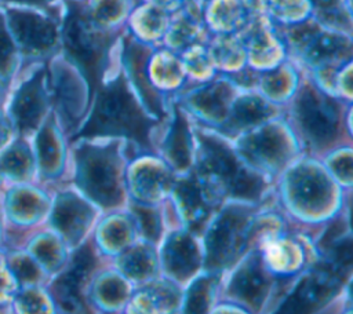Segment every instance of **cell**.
<instances>
[{"mask_svg":"<svg viewBox=\"0 0 353 314\" xmlns=\"http://www.w3.org/2000/svg\"><path fill=\"white\" fill-rule=\"evenodd\" d=\"M165 252V262L174 275L186 277L197 266L196 249L188 237H175L168 244Z\"/></svg>","mask_w":353,"mask_h":314,"instance_id":"13","label":"cell"},{"mask_svg":"<svg viewBox=\"0 0 353 314\" xmlns=\"http://www.w3.org/2000/svg\"><path fill=\"white\" fill-rule=\"evenodd\" d=\"M185 117L179 110L175 112V121L172 131L165 143V151L172 164L178 168H185L189 164L190 145L189 132Z\"/></svg>","mask_w":353,"mask_h":314,"instance_id":"16","label":"cell"},{"mask_svg":"<svg viewBox=\"0 0 353 314\" xmlns=\"http://www.w3.org/2000/svg\"><path fill=\"white\" fill-rule=\"evenodd\" d=\"M88 220L90 212L81 201L73 196H63L59 198L54 211V223L69 240H76Z\"/></svg>","mask_w":353,"mask_h":314,"instance_id":"11","label":"cell"},{"mask_svg":"<svg viewBox=\"0 0 353 314\" xmlns=\"http://www.w3.org/2000/svg\"><path fill=\"white\" fill-rule=\"evenodd\" d=\"M1 91H3V88H1V84H0V96H1Z\"/></svg>","mask_w":353,"mask_h":314,"instance_id":"31","label":"cell"},{"mask_svg":"<svg viewBox=\"0 0 353 314\" xmlns=\"http://www.w3.org/2000/svg\"><path fill=\"white\" fill-rule=\"evenodd\" d=\"M124 55H125L127 63H128V66L132 72V76H134L137 84L139 85V88L142 90L143 96L146 98V103L150 106V109L156 114L161 116L163 110H161L159 98L154 92H152L146 80H143V62H145V56H146L143 48L141 45L135 44V43H132V41H128V43H125Z\"/></svg>","mask_w":353,"mask_h":314,"instance_id":"17","label":"cell"},{"mask_svg":"<svg viewBox=\"0 0 353 314\" xmlns=\"http://www.w3.org/2000/svg\"><path fill=\"white\" fill-rule=\"evenodd\" d=\"M268 114H269V106L265 102H262L255 96L244 98V99H240L234 106L232 125L234 128L247 127L261 121Z\"/></svg>","mask_w":353,"mask_h":314,"instance_id":"20","label":"cell"},{"mask_svg":"<svg viewBox=\"0 0 353 314\" xmlns=\"http://www.w3.org/2000/svg\"><path fill=\"white\" fill-rule=\"evenodd\" d=\"M110 153L92 147L79 151V182L103 207L114 205L120 198L116 163Z\"/></svg>","mask_w":353,"mask_h":314,"instance_id":"3","label":"cell"},{"mask_svg":"<svg viewBox=\"0 0 353 314\" xmlns=\"http://www.w3.org/2000/svg\"><path fill=\"white\" fill-rule=\"evenodd\" d=\"M63 44L68 56L80 67L91 94L99 88L109 37L99 33L91 18L73 1L68 3L63 26Z\"/></svg>","mask_w":353,"mask_h":314,"instance_id":"2","label":"cell"},{"mask_svg":"<svg viewBox=\"0 0 353 314\" xmlns=\"http://www.w3.org/2000/svg\"><path fill=\"white\" fill-rule=\"evenodd\" d=\"M36 253L47 266L57 264L55 262L58 259V248L50 240H43L36 247Z\"/></svg>","mask_w":353,"mask_h":314,"instance_id":"28","label":"cell"},{"mask_svg":"<svg viewBox=\"0 0 353 314\" xmlns=\"http://www.w3.org/2000/svg\"><path fill=\"white\" fill-rule=\"evenodd\" d=\"M6 3H17V4H28L36 7H47V4L52 0H4Z\"/></svg>","mask_w":353,"mask_h":314,"instance_id":"29","label":"cell"},{"mask_svg":"<svg viewBox=\"0 0 353 314\" xmlns=\"http://www.w3.org/2000/svg\"><path fill=\"white\" fill-rule=\"evenodd\" d=\"M244 218L226 212L214 226L208 237V256L212 266H223L233 260L241 247Z\"/></svg>","mask_w":353,"mask_h":314,"instance_id":"9","label":"cell"},{"mask_svg":"<svg viewBox=\"0 0 353 314\" xmlns=\"http://www.w3.org/2000/svg\"><path fill=\"white\" fill-rule=\"evenodd\" d=\"M4 138V132L0 129V143H1V139Z\"/></svg>","mask_w":353,"mask_h":314,"instance_id":"30","label":"cell"},{"mask_svg":"<svg viewBox=\"0 0 353 314\" xmlns=\"http://www.w3.org/2000/svg\"><path fill=\"white\" fill-rule=\"evenodd\" d=\"M335 278L328 273L309 275L285 302L281 311H307L323 303L334 292Z\"/></svg>","mask_w":353,"mask_h":314,"instance_id":"10","label":"cell"},{"mask_svg":"<svg viewBox=\"0 0 353 314\" xmlns=\"http://www.w3.org/2000/svg\"><path fill=\"white\" fill-rule=\"evenodd\" d=\"M203 150L205 167L219 178L222 186L230 194L241 198H255L261 193V179L244 169L223 145L205 138L203 139Z\"/></svg>","mask_w":353,"mask_h":314,"instance_id":"4","label":"cell"},{"mask_svg":"<svg viewBox=\"0 0 353 314\" xmlns=\"http://www.w3.org/2000/svg\"><path fill=\"white\" fill-rule=\"evenodd\" d=\"M148 120L134 102L123 77H117L106 87H99L94 112L79 132V136L125 135L145 149H150Z\"/></svg>","mask_w":353,"mask_h":314,"instance_id":"1","label":"cell"},{"mask_svg":"<svg viewBox=\"0 0 353 314\" xmlns=\"http://www.w3.org/2000/svg\"><path fill=\"white\" fill-rule=\"evenodd\" d=\"M176 196L179 198L181 207L185 212V216L192 224H199L204 220L207 208L200 196L197 183L193 180H183L176 187Z\"/></svg>","mask_w":353,"mask_h":314,"instance_id":"18","label":"cell"},{"mask_svg":"<svg viewBox=\"0 0 353 314\" xmlns=\"http://www.w3.org/2000/svg\"><path fill=\"white\" fill-rule=\"evenodd\" d=\"M135 212L139 218L143 233L150 238H157L159 233H160V227H159V219H157L156 213L153 211L142 208V207H135Z\"/></svg>","mask_w":353,"mask_h":314,"instance_id":"26","label":"cell"},{"mask_svg":"<svg viewBox=\"0 0 353 314\" xmlns=\"http://www.w3.org/2000/svg\"><path fill=\"white\" fill-rule=\"evenodd\" d=\"M232 291L240 299L258 306L266 292V278L263 271L255 263L247 264L232 282Z\"/></svg>","mask_w":353,"mask_h":314,"instance_id":"12","label":"cell"},{"mask_svg":"<svg viewBox=\"0 0 353 314\" xmlns=\"http://www.w3.org/2000/svg\"><path fill=\"white\" fill-rule=\"evenodd\" d=\"M43 78L44 70L40 69L19 87L11 103L12 118L22 132L33 129L46 110L47 99Z\"/></svg>","mask_w":353,"mask_h":314,"instance_id":"7","label":"cell"},{"mask_svg":"<svg viewBox=\"0 0 353 314\" xmlns=\"http://www.w3.org/2000/svg\"><path fill=\"white\" fill-rule=\"evenodd\" d=\"M11 208L18 215H32L36 211H40V201L36 196L28 191H15L11 201Z\"/></svg>","mask_w":353,"mask_h":314,"instance_id":"25","label":"cell"},{"mask_svg":"<svg viewBox=\"0 0 353 314\" xmlns=\"http://www.w3.org/2000/svg\"><path fill=\"white\" fill-rule=\"evenodd\" d=\"M11 267L21 281H32L37 277L36 267L26 258H17L11 262Z\"/></svg>","mask_w":353,"mask_h":314,"instance_id":"27","label":"cell"},{"mask_svg":"<svg viewBox=\"0 0 353 314\" xmlns=\"http://www.w3.org/2000/svg\"><path fill=\"white\" fill-rule=\"evenodd\" d=\"M123 269L134 277H142L146 275L150 271L152 262L149 259V255L143 249H134L130 251L123 259Z\"/></svg>","mask_w":353,"mask_h":314,"instance_id":"24","label":"cell"},{"mask_svg":"<svg viewBox=\"0 0 353 314\" xmlns=\"http://www.w3.org/2000/svg\"><path fill=\"white\" fill-rule=\"evenodd\" d=\"M298 120L316 143L334 139L338 129V113L334 103L313 88H305L296 101Z\"/></svg>","mask_w":353,"mask_h":314,"instance_id":"6","label":"cell"},{"mask_svg":"<svg viewBox=\"0 0 353 314\" xmlns=\"http://www.w3.org/2000/svg\"><path fill=\"white\" fill-rule=\"evenodd\" d=\"M0 167L11 176L22 178L29 172L30 156L23 145H14L0 160Z\"/></svg>","mask_w":353,"mask_h":314,"instance_id":"22","label":"cell"},{"mask_svg":"<svg viewBox=\"0 0 353 314\" xmlns=\"http://www.w3.org/2000/svg\"><path fill=\"white\" fill-rule=\"evenodd\" d=\"M292 186L295 198L305 207L319 205L325 198L328 190V185L323 175L312 169L296 174Z\"/></svg>","mask_w":353,"mask_h":314,"instance_id":"14","label":"cell"},{"mask_svg":"<svg viewBox=\"0 0 353 314\" xmlns=\"http://www.w3.org/2000/svg\"><path fill=\"white\" fill-rule=\"evenodd\" d=\"M6 17L15 41L26 55H41L54 47L57 28L50 18L15 8H8Z\"/></svg>","mask_w":353,"mask_h":314,"instance_id":"5","label":"cell"},{"mask_svg":"<svg viewBox=\"0 0 353 314\" xmlns=\"http://www.w3.org/2000/svg\"><path fill=\"white\" fill-rule=\"evenodd\" d=\"M343 54H349V43L343 39L331 34H309V43H306V55L310 61H331Z\"/></svg>","mask_w":353,"mask_h":314,"instance_id":"15","label":"cell"},{"mask_svg":"<svg viewBox=\"0 0 353 314\" xmlns=\"http://www.w3.org/2000/svg\"><path fill=\"white\" fill-rule=\"evenodd\" d=\"M95 266L92 251L85 245L74 256L73 264L55 284L54 291L59 303L69 311H83L80 289Z\"/></svg>","mask_w":353,"mask_h":314,"instance_id":"8","label":"cell"},{"mask_svg":"<svg viewBox=\"0 0 353 314\" xmlns=\"http://www.w3.org/2000/svg\"><path fill=\"white\" fill-rule=\"evenodd\" d=\"M15 45L7 32L6 17L0 12V76L8 77L14 67Z\"/></svg>","mask_w":353,"mask_h":314,"instance_id":"23","label":"cell"},{"mask_svg":"<svg viewBox=\"0 0 353 314\" xmlns=\"http://www.w3.org/2000/svg\"><path fill=\"white\" fill-rule=\"evenodd\" d=\"M37 149L43 171L48 175L54 174L59 165V149L54 132L50 127H46L40 132L37 138Z\"/></svg>","mask_w":353,"mask_h":314,"instance_id":"21","label":"cell"},{"mask_svg":"<svg viewBox=\"0 0 353 314\" xmlns=\"http://www.w3.org/2000/svg\"><path fill=\"white\" fill-rule=\"evenodd\" d=\"M248 151L255 157L262 158L263 161L272 163L276 165L284 156L283 153V142L279 139L277 134L273 132L272 129L268 132H263L258 136H254L247 140Z\"/></svg>","mask_w":353,"mask_h":314,"instance_id":"19","label":"cell"}]
</instances>
